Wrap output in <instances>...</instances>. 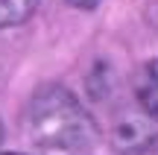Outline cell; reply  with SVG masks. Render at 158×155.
<instances>
[{
    "label": "cell",
    "mask_w": 158,
    "mask_h": 155,
    "mask_svg": "<svg viewBox=\"0 0 158 155\" xmlns=\"http://www.w3.org/2000/svg\"><path fill=\"white\" fill-rule=\"evenodd\" d=\"M23 126L38 149H85L100 138L91 111L59 82L35 88L23 111Z\"/></svg>",
    "instance_id": "cell-1"
},
{
    "label": "cell",
    "mask_w": 158,
    "mask_h": 155,
    "mask_svg": "<svg viewBox=\"0 0 158 155\" xmlns=\"http://www.w3.org/2000/svg\"><path fill=\"white\" fill-rule=\"evenodd\" d=\"M111 144L126 155H143L158 144V120L141 108H123L111 120Z\"/></svg>",
    "instance_id": "cell-2"
},
{
    "label": "cell",
    "mask_w": 158,
    "mask_h": 155,
    "mask_svg": "<svg viewBox=\"0 0 158 155\" xmlns=\"http://www.w3.org/2000/svg\"><path fill=\"white\" fill-rule=\"evenodd\" d=\"M132 91H135L138 108L158 120V56L147 59V62L135 70V76H132Z\"/></svg>",
    "instance_id": "cell-3"
},
{
    "label": "cell",
    "mask_w": 158,
    "mask_h": 155,
    "mask_svg": "<svg viewBox=\"0 0 158 155\" xmlns=\"http://www.w3.org/2000/svg\"><path fill=\"white\" fill-rule=\"evenodd\" d=\"M41 0H0V29L21 27L35 15Z\"/></svg>",
    "instance_id": "cell-4"
},
{
    "label": "cell",
    "mask_w": 158,
    "mask_h": 155,
    "mask_svg": "<svg viewBox=\"0 0 158 155\" xmlns=\"http://www.w3.org/2000/svg\"><path fill=\"white\" fill-rule=\"evenodd\" d=\"M64 3L73 6V9H79V12H91V9L100 6V0H64Z\"/></svg>",
    "instance_id": "cell-5"
},
{
    "label": "cell",
    "mask_w": 158,
    "mask_h": 155,
    "mask_svg": "<svg viewBox=\"0 0 158 155\" xmlns=\"http://www.w3.org/2000/svg\"><path fill=\"white\" fill-rule=\"evenodd\" d=\"M143 155H158V144L152 146V149H147V152H143Z\"/></svg>",
    "instance_id": "cell-6"
},
{
    "label": "cell",
    "mask_w": 158,
    "mask_h": 155,
    "mask_svg": "<svg viewBox=\"0 0 158 155\" xmlns=\"http://www.w3.org/2000/svg\"><path fill=\"white\" fill-rule=\"evenodd\" d=\"M0 141H3V123H0Z\"/></svg>",
    "instance_id": "cell-7"
},
{
    "label": "cell",
    "mask_w": 158,
    "mask_h": 155,
    "mask_svg": "<svg viewBox=\"0 0 158 155\" xmlns=\"http://www.w3.org/2000/svg\"><path fill=\"white\" fill-rule=\"evenodd\" d=\"M3 155H21V152H3Z\"/></svg>",
    "instance_id": "cell-8"
}]
</instances>
